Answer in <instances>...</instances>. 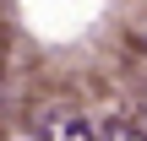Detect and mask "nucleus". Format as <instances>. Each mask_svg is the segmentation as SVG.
Returning a JSON list of instances; mask_svg holds the SVG:
<instances>
[{
	"mask_svg": "<svg viewBox=\"0 0 147 141\" xmlns=\"http://www.w3.org/2000/svg\"><path fill=\"white\" fill-rule=\"evenodd\" d=\"M33 130H38V141H98V125H93L76 103H49V109H38Z\"/></svg>",
	"mask_w": 147,
	"mask_h": 141,
	"instance_id": "f257e3e1",
	"label": "nucleus"
},
{
	"mask_svg": "<svg viewBox=\"0 0 147 141\" xmlns=\"http://www.w3.org/2000/svg\"><path fill=\"white\" fill-rule=\"evenodd\" d=\"M98 141H147V130L125 125V120H115V125H104V130H98Z\"/></svg>",
	"mask_w": 147,
	"mask_h": 141,
	"instance_id": "f03ea898",
	"label": "nucleus"
},
{
	"mask_svg": "<svg viewBox=\"0 0 147 141\" xmlns=\"http://www.w3.org/2000/svg\"><path fill=\"white\" fill-rule=\"evenodd\" d=\"M142 120H147V109H142Z\"/></svg>",
	"mask_w": 147,
	"mask_h": 141,
	"instance_id": "7ed1b4c3",
	"label": "nucleus"
}]
</instances>
